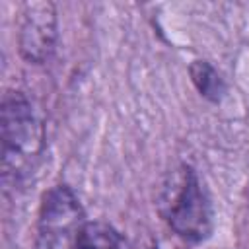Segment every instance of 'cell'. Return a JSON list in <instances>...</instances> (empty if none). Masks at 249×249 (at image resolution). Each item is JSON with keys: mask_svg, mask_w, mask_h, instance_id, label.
<instances>
[{"mask_svg": "<svg viewBox=\"0 0 249 249\" xmlns=\"http://www.w3.org/2000/svg\"><path fill=\"white\" fill-rule=\"evenodd\" d=\"M158 212L163 222L185 241L202 243L214 230V208L198 173L181 163L171 169L158 191Z\"/></svg>", "mask_w": 249, "mask_h": 249, "instance_id": "2", "label": "cell"}, {"mask_svg": "<svg viewBox=\"0 0 249 249\" xmlns=\"http://www.w3.org/2000/svg\"><path fill=\"white\" fill-rule=\"evenodd\" d=\"M88 220L68 185H54L41 200L37 220V249H80Z\"/></svg>", "mask_w": 249, "mask_h": 249, "instance_id": "3", "label": "cell"}, {"mask_svg": "<svg viewBox=\"0 0 249 249\" xmlns=\"http://www.w3.org/2000/svg\"><path fill=\"white\" fill-rule=\"evenodd\" d=\"M58 25L56 10L51 2H29L23 6L19 31H18V49L23 60L29 64L47 62L56 47Z\"/></svg>", "mask_w": 249, "mask_h": 249, "instance_id": "4", "label": "cell"}, {"mask_svg": "<svg viewBox=\"0 0 249 249\" xmlns=\"http://www.w3.org/2000/svg\"><path fill=\"white\" fill-rule=\"evenodd\" d=\"M124 249H158V245H152V243H136V241H128L126 239V247Z\"/></svg>", "mask_w": 249, "mask_h": 249, "instance_id": "7", "label": "cell"}, {"mask_svg": "<svg viewBox=\"0 0 249 249\" xmlns=\"http://www.w3.org/2000/svg\"><path fill=\"white\" fill-rule=\"evenodd\" d=\"M126 239L105 222H88L80 249H124Z\"/></svg>", "mask_w": 249, "mask_h": 249, "instance_id": "6", "label": "cell"}, {"mask_svg": "<svg viewBox=\"0 0 249 249\" xmlns=\"http://www.w3.org/2000/svg\"><path fill=\"white\" fill-rule=\"evenodd\" d=\"M45 124L23 91H6L0 105L2 179L6 187L19 185L35 169L45 150Z\"/></svg>", "mask_w": 249, "mask_h": 249, "instance_id": "1", "label": "cell"}, {"mask_svg": "<svg viewBox=\"0 0 249 249\" xmlns=\"http://www.w3.org/2000/svg\"><path fill=\"white\" fill-rule=\"evenodd\" d=\"M189 74H191V80H193L195 88L198 89V93L204 99H208L212 103H220L226 97V93H228L226 82L210 62L193 60L191 66H189Z\"/></svg>", "mask_w": 249, "mask_h": 249, "instance_id": "5", "label": "cell"}]
</instances>
